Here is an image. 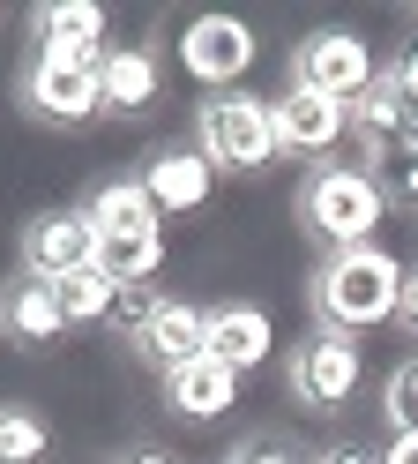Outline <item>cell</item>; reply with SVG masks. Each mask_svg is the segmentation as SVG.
Listing matches in <instances>:
<instances>
[{"instance_id": "1", "label": "cell", "mask_w": 418, "mask_h": 464, "mask_svg": "<svg viewBox=\"0 0 418 464\" xmlns=\"http://www.w3.org/2000/svg\"><path fill=\"white\" fill-rule=\"evenodd\" d=\"M307 300H314V323H321V330L366 337V330H381V323H396V307H404V263H396L388 247L321 255Z\"/></svg>"}, {"instance_id": "2", "label": "cell", "mask_w": 418, "mask_h": 464, "mask_svg": "<svg viewBox=\"0 0 418 464\" xmlns=\"http://www.w3.org/2000/svg\"><path fill=\"white\" fill-rule=\"evenodd\" d=\"M381 218H388V195H381V180L366 165L328 158V165H314L307 180H299V225H307V240H321L328 255L374 247Z\"/></svg>"}, {"instance_id": "3", "label": "cell", "mask_w": 418, "mask_h": 464, "mask_svg": "<svg viewBox=\"0 0 418 464\" xmlns=\"http://www.w3.org/2000/svg\"><path fill=\"white\" fill-rule=\"evenodd\" d=\"M195 150L217 165V172H269L284 158L277 142V98H254V91H209L195 105Z\"/></svg>"}, {"instance_id": "4", "label": "cell", "mask_w": 418, "mask_h": 464, "mask_svg": "<svg viewBox=\"0 0 418 464\" xmlns=\"http://www.w3.org/2000/svg\"><path fill=\"white\" fill-rule=\"evenodd\" d=\"M284 382H291V404H299V412H344V404L358 397V382H366V353H358V337L314 323L307 337L291 344Z\"/></svg>"}, {"instance_id": "5", "label": "cell", "mask_w": 418, "mask_h": 464, "mask_svg": "<svg viewBox=\"0 0 418 464\" xmlns=\"http://www.w3.org/2000/svg\"><path fill=\"white\" fill-rule=\"evenodd\" d=\"M291 82L299 91H321V98H337V105H358L381 82V61H374V45L344 31V23H328V31H307L291 45Z\"/></svg>"}, {"instance_id": "6", "label": "cell", "mask_w": 418, "mask_h": 464, "mask_svg": "<svg viewBox=\"0 0 418 464\" xmlns=\"http://www.w3.org/2000/svg\"><path fill=\"white\" fill-rule=\"evenodd\" d=\"M98 68H90V61H45V53H38V61L23 68L15 98H23L30 121H45V128H90L105 112V75Z\"/></svg>"}, {"instance_id": "7", "label": "cell", "mask_w": 418, "mask_h": 464, "mask_svg": "<svg viewBox=\"0 0 418 464\" xmlns=\"http://www.w3.org/2000/svg\"><path fill=\"white\" fill-rule=\"evenodd\" d=\"M254 53H261V38L239 15H195L179 31V68L195 82H209V91H239V75L254 68Z\"/></svg>"}, {"instance_id": "8", "label": "cell", "mask_w": 418, "mask_h": 464, "mask_svg": "<svg viewBox=\"0 0 418 464\" xmlns=\"http://www.w3.org/2000/svg\"><path fill=\"white\" fill-rule=\"evenodd\" d=\"M23 270L30 277H45V285H60V277H75V270H98V225L82 218V202L75 210H38L23 225Z\"/></svg>"}, {"instance_id": "9", "label": "cell", "mask_w": 418, "mask_h": 464, "mask_svg": "<svg viewBox=\"0 0 418 464\" xmlns=\"http://www.w3.org/2000/svg\"><path fill=\"white\" fill-rule=\"evenodd\" d=\"M344 135H351V105H337V98H321V91H299V82H284V98H277V142H284L291 158L328 165Z\"/></svg>"}, {"instance_id": "10", "label": "cell", "mask_w": 418, "mask_h": 464, "mask_svg": "<svg viewBox=\"0 0 418 464\" xmlns=\"http://www.w3.org/2000/svg\"><path fill=\"white\" fill-rule=\"evenodd\" d=\"M217 180L224 172L209 165L195 142H157V150L142 158V188H149V202H157L165 218H187V210H202L209 195H217Z\"/></svg>"}, {"instance_id": "11", "label": "cell", "mask_w": 418, "mask_h": 464, "mask_svg": "<svg viewBox=\"0 0 418 464\" xmlns=\"http://www.w3.org/2000/svg\"><path fill=\"white\" fill-rule=\"evenodd\" d=\"M82 218L98 225V247L105 240H157V232H165V210L149 202L142 172H112V180H98L82 195Z\"/></svg>"}, {"instance_id": "12", "label": "cell", "mask_w": 418, "mask_h": 464, "mask_svg": "<svg viewBox=\"0 0 418 464\" xmlns=\"http://www.w3.org/2000/svg\"><path fill=\"white\" fill-rule=\"evenodd\" d=\"M0 337L23 344V353H45L52 337H68V307H60V293L45 277L15 270L8 285H0Z\"/></svg>"}, {"instance_id": "13", "label": "cell", "mask_w": 418, "mask_h": 464, "mask_svg": "<svg viewBox=\"0 0 418 464\" xmlns=\"http://www.w3.org/2000/svg\"><path fill=\"white\" fill-rule=\"evenodd\" d=\"M30 38H38L45 61H105V8L90 0H38L30 8Z\"/></svg>"}, {"instance_id": "14", "label": "cell", "mask_w": 418, "mask_h": 464, "mask_svg": "<svg viewBox=\"0 0 418 464\" xmlns=\"http://www.w3.org/2000/svg\"><path fill=\"white\" fill-rule=\"evenodd\" d=\"M135 353L157 367V374H172V367H187V360H202L209 353V307H195V300H172L165 293V307L149 314V330L135 337Z\"/></svg>"}, {"instance_id": "15", "label": "cell", "mask_w": 418, "mask_h": 464, "mask_svg": "<svg viewBox=\"0 0 418 464\" xmlns=\"http://www.w3.org/2000/svg\"><path fill=\"white\" fill-rule=\"evenodd\" d=\"M269 353H277V323H269V307H247V300L209 307V360H224L232 374H247Z\"/></svg>"}, {"instance_id": "16", "label": "cell", "mask_w": 418, "mask_h": 464, "mask_svg": "<svg viewBox=\"0 0 418 464\" xmlns=\"http://www.w3.org/2000/svg\"><path fill=\"white\" fill-rule=\"evenodd\" d=\"M232 397H239V374H232L224 360H209V353L165 374V404H172L179 420H195V427L224 420V412H232Z\"/></svg>"}, {"instance_id": "17", "label": "cell", "mask_w": 418, "mask_h": 464, "mask_svg": "<svg viewBox=\"0 0 418 464\" xmlns=\"http://www.w3.org/2000/svg\"><path fill=\"white\" fill-rule=\"evenodd\" d=\"M98 75H105V112H149L165 91V68L149 45H112Z\"/></svg>"}, {"instance_id": "18", "label": "cell", "mask_w": 418, "mask_h": 464, "mask_svg": "<svg viewBox=\"0 0 418 464\" xmlns=\"http://www.w3.org/2000/svg\"><path fill=\"white\" fill-rule=\"evenodd\" d=\"M52 293H60V307H68V330H90V323H112V293L119 285L105 270H75V277H60Z\"/></svg>"}, {"instance_id": "19", "label": "cell", "mask_w": 418, "mask_h": 464, "mask_svg": "<svg viewBox=\"0 0 418 464\" xmlns=\"http://www.w3.org/2000/svg\"><path fill=\"white\" fill-rule=\"evenodd\" d=\"M52 457V427L30 404H0V464H45Z\"/></svg>"}, {"instance_id": "20", "label": "cell", "mask_w": 418, "mask_h": 464, "mask_svg": "<svg viewBox=\"0 0 418 464\" xmlns=\"http://www.w3.org/2000/svg\"><path fill=\"white\" fill-rule=\"evenodd\" d=\"M381 420L396 427V434H418V353H404L396 367H388V382H381Z\"/></svg>"}, {"instance_id": "21", "label": "cell", "mask_w": 418, "mask_h": 464, "mask_svg": "<svg viewBox=\"0 0 418 464\" xmlns=\"http://www.w3.org/2000/svg\"><path fill=\"white\" fill-rule=\"evenodd\" d=\"M366 172L381 180L388 210H418V150H411V142H404V150H381V158H366Z\"/></svg>"}, {"instance_id": "22", "label": "cell", "mask_w": 418, "mask_h": 464, "mask_svg": "<svg viewBox=\"0 0 418 464\" xmlns=\"http://www.w3.org/2000/svg\"><path fill=\"white\" fill-rule=\"evenodd\" d=\"M224 464H314L307 450L291 442V434H277V427H254V434H239L232 442V457Z\"/></svg>"}, {"instance_id": "23", "label": "cell", "mask_w": 418, "mask_h": 464, "mask_svg": "<svg viewBox=\"0 0 418 464\" xmlns=\"http://www.w3.org/2000/svg\"><path fill=\"white\" fill-rule=\"evenodd\" d=\"M157 307H165V293H157V285H119V293H112V330L135 344V337L149 330V314H157Z\"/></svg>"}, {"instance_id": "24", "label": "cell", "mask_w": 418, "mask_h": 464, "mask_svg": "<svg viewBox=\"0 0 418 464\" xmlns=\"http://www.w3.org/2000/svg\"><path fill=\"white\" fill-rule=\"evenodd\" d=\"M396 330H404V337H418V263L404 270V307H396Z\"/></svg>"}, {"instance_id": "25", "label": "cell", "mask_w": 418, "mask_h": 464, "mask_svg": "<svg viewBox=\"0 0 418 464\" xmlns=\"http://www.w3.org/2000/svg\"><path fill=\"white\" fill-rule=\"evenodd\" d=\"M314 464H381L374 450H358V442H337V450H321Z\"/></svg>"}, {"instance_id": "26", "label": "cell", "mask_w": 418, "mask_h": 464, "mask_svg": "<svg viewBox=\"0 0 418 464\" xmlns=\"http://www.w3.org/2000/svg\"><path fill=\"white\" fill-rule=\"evenodd\" d=\"M381 464H418V434H396V442L381 450Z\"/></svg>"}, {"instance_id": "27", "label": "cell", "mask_w": 418, "mask_h": 464, "mask_svg": "<svg viewBox=\"0 0 418 464\" xmlns=\"http://www.w3.org/2000/svg\"><path fill=\"white\" fill-rule=\"evenodd\" d=\"M119 464H179L172 450H149V442H135V450H119Z\"/></svg>"}]
</instances>
